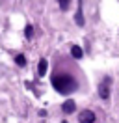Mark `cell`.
Returning a JSON list of instances; mask_svg holds the SVG:
<instances>
[{"label": "cell", "mask_w": 119, "mask_h": 123, "mask_svg": "<svg viewBox=\"0 0 119 123\" xmlns=\"http://www.w3.org/2000/svg\"><path fill=\"white\" fill-rule=\"evenodd\" d=\"M74 21L78 26H84V13H82V0L78 2V8H76V17H74Z\"/></svg>", "instance_id": "cell-5"}, {"label": "cell", "mask_w": 119, "mask_h": 123, "mask_svg": "<svg viewBox=\"0 0 119 123\" xmlns=\"http://www.w3.org/2000/svg\"><path fill=\"white\" fill-rule=\"evenodd\" d=\"M71 54H73V58L80 60V58H82V54H84V52H82V49H80L78 45H73V47H71Z\"/></svg>", "instance_id": "cell-7"}, {"label": "cell", "mask_w": 119, "mask_h": 123, "mask_svg": "<svg viewBox=\"0 0 119 123\" xmlns=\"http://www.w3.org/2000/svg\"><path fill=\"white\" fill-rule=\"evenodd\" d=\"M61 123H67V121H61Z\"/></svg>", "instance_id": "cell-11"}, {"label": "cell", "mask_w": 119, "mask_h": 123, "mask_svg": "<svg viewBox=\"0 0 119 123\" xmlns=\"http://www.w3.org/2000/svg\"><path fill=\"white\" fill-rule=\"evenodd\" d=\"M97 116L93 110H84V112H80L78 114V121L80 123H95Z\"/></svg>", "instance_id": "cell-2"}, {"label": "cell", "mask_w": 119, "mask_h": 123, "mask_svg": "<svg viewBox=\"0 0 119 123\" xmlns=\"http://www.w3.org/2000/svg\"><path fill=\"white\" fill-rule=\"evenodd\" d=\"M15 62H17V65H26V58H24V54H17L15 56Z\"/></svg>", "instance_id": "cell-8"}, {"label": "cell", "mask_w": 119, "mask_h": 123, "mask_svg": "<svg viewBox=\"0 0 119 123\" xmlns=\"http://www.w3.org/2000/svg\"><path fill=\"white\" fill-rule=\"evenodd\" d=\"M58 4H60V8L65 11V9H69V4H71V0H58Z\"/></svg>", "instance_id": "cell-10"}, {"label": "cell", "mask_w": 119, "mask_h": 123, "mask_svg": "<svg viewBox=\"0 0 119 123\" xmlns=\"http://www.w3.org/2000/svg\"><path fill=\"white\" fill-rule=\"evenodd\" d=\"M24 36H26V37H34V26H30V24H28V26H26V28H24Z\"/></svg>", "instance_id": "cell-9"}, {"label": "cell", "mask_w": 119, "mask_h": 123, "mask_svg": "<svg viewBox=\"0 0 119 123\" xmlns=\"http://www.w3.org/2000/svg\"><path fill=\"white\" fill-rule=\"evenodd\" d=\"M61 110L65 112V114H73L74 110H76V105H74V101L73 99H67L63 105H61Z\"/></svg>", "instance_id": "cell-4"}, {"label": "cell", "mask_w": 119, "mask_h": 123, "mask_svg": "<svg viewBox=\"0 0 119 123\" xmlns=\"http://www.w3.org/2000/svg\"><path fill=\"white\" fill-rule=\"evenodd\" d=\"M47 69H48V62L45 60V58H41V60H39V67H37V75L43 77L45 73H47Z\"/></svg>", "instance_id": "cell-6"}, {"label": "cell", "mask_w": 119, "mask_h": 123, "mask_svg": "<svg viewBox=\"0 0 119 123\" xmlns=\"http://www.w3.org/2000/svg\"><path fill=\"white\" fill-rule=\"evenodd\" d=\"M76 86H78L76 84V78L73 75H69V73H58V75L52 77V88L58 93H61V95L73 93L76 90Z\"/></svg>", "instance_id": "cell-1"}, {"label": "cell", "mask_w": 119, "mask_h": 123, "mask_svg": "<svg viewBox=\"0 0 119 123\" xmlns=\"http://www.w3.org/2000/svg\"><path fill=\"white\" fill-rule=\"evenodd\" d=\"M110 78H104V82H101V86H99V95L102 97V99H108L110 97Z\"/></svg>", "instance_id": "cell-3"}]
</instances>
